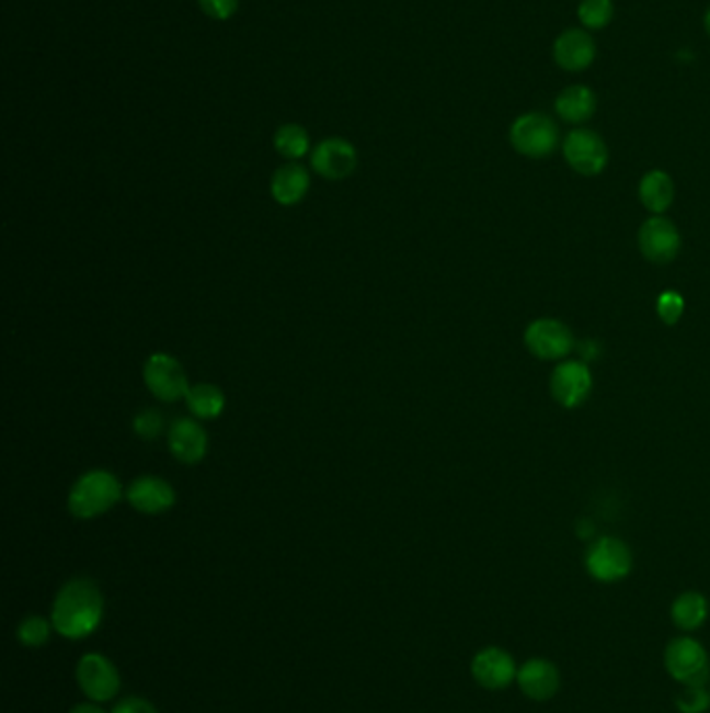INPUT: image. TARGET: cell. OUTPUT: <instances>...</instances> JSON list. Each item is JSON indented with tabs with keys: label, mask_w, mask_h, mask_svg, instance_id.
Wrapping results in <instances>:
<instances>
[{
	"label": "cell",
	"mask_w": 710,
	"mask_h": 713,
	"mask_svg": "<svg viewBox=\"0 0 710 713\" xmlns=\"http://www.w3.org/2000/svg\"><path fill=\"white\" fill-rule=\"evenodd\" d=\"M103 595L94 582L78 578L67 582L55 599L53 626L67 638H82L101 624Z\"/></svg>",
	"instance_id": "6da1fadb"
},
{
	"label": "cell",
	"mask_w": 710,
	"mask_h": 713,
	"mask_svg": "<svg viewBox=\"0 0 710 713\" xmlns=\"http://www.w3.org/2000/svg\"><path fill=\"white\" fill-rule=\"evenodd\" d=\"M122 483L106 469H92L71 486L67 507L78 520H92L106 513L122 499Z\"/></svg>",
	"instance_id": "7a4b0ae2"
},
{
	"label": "cell",
	"mask_w": 710,
	"mask_h": 713,
	"mask_svg": "<svg viewBox=\"0 0 710 713\" xmlns=\"http://www.w3.org/2000/svg\"><path fill=\"white\" fill-rule=\"evenodd\" d=\"M663 664L668 676L682 687L707 684L710 680L709 650L691 634H682L668 641Z\"/></svg>",
	"instance_id": "3957f363"
},
{
	"label": "cell",
	"mask_w": 710,
	"mask_h": 713,
	"mask_svg": "<svg viewBox=\"0 0 710 713\" xmlns=\"http://www.w3.org/2000/svg\"><path fill=\"white\" fill-rule=\"evenodd\" d=\"M633 567L631 548L615 536H603L594 541L585 551L587 574L603 585H615L626 580Z\"/></svg>",
	"instance_id": "277c9868"
},
{
	"label": "cell",
	"mask_w": 710,
	"mask_h": 713,
	"mask_svg": "<svg viewBox=\"0 0 710 713\" xmlns=\"http://www.w3.org/2000/svg\"><path fill=\"white\" fill-rule=\"evenodd\" d=\"M508 138L517 152L531 159H542L559 145V129L542 113H525L513 122Z\"/></svg>",
	"instance_id": "5b68a950"
},
{
	"label": "cell",
	"mask_w": 710,
	"mask_h": 713,
	"mask_svg": "<svg viewBox=\"0 0 710 713\" xmlns=\"http://www.w3.org/2000/svg\"><path fill=\"white\" fill-rule=\"evenodd\" d=\"M145 384L148 391L163 403L184 399L190 384L182 363L168 353H152L145 363Z\"/></svg>",
	"instance_id": "8992f818"
},
{
	"label": "cell",
	"mask_w": 710,
	"mask_h": 713,
	"mask_svg": "<svg viewBox=\"0 0 710 713\" xmlns=\"http://www.w3.org/2000/svg\"><path fill=\"white\" fill-rule=\"evenodd\" d=\"M525 347L529 353L543 361H557L569 355L575 347V338L563 321L542 317L527 326L525 330Z\"/></svg>",
	"instance_id": "52a82bcc"
},
{
	"label": "cell",
	"mask_w": 710,
	"mask_h": 713,
	"mask_svg": "<svg viewBox=\"0 0 710 713\" xmlns=\"http://www.w3.org/2000/svg\"><path fill=\"white\" fill-rule=\"evenodd\" d=\"M519 664L502 647H485L471 661L473 680L485 691H504L517 682Z\"/></svg>",
	"instance_id": "ba28073f"
},
{
	"label": "cell",
	"mask_w": 710,
	"mask_h": 713,
	"mask_svg": "<svg viewBox=\"0 0 710 713\" xmlns=\"http://www.w3.org/2000/svg\"><path fill=\"white\" fill-rule=\"evenodd\" d=\"M515 684L525 694V699H529L534 703H546V701L554 699L557 692L561 691L563 676L552 659L529 657L519 666Z\"/></svg>",
	"instance_id": "9c48e42d"
},
{
	"label": "cell",
	"mask_w": 710,
	"mask_h": 713,
	"mask_svg": "<svg viewBox=\"0 0 710 713\" xmlns=\"http://www.w3.org/2000/svg\"><path fill=\"white\" fill-rule=\"evenodd\" d=\"M564 159L582 176H598L608 163L605 140L592 129H575L564 138Z\"/></svg>",
	"instance_id": "30bf717a"
},
{
	"label": "cell",
	"mask_w": 710,
	"mask_h": 713,
	"mask_svg": "<svg viewBox=\"0 0 710 713\" xmlns=\"http://www.w3.org/2000/svg\"><path fill=\"white\" fill-rule=\"evenodd\" d=\"M638 245L648 261L668 263L679 254L682 236L673 222H668L661 215H654L640 228Z\"/></svg>",
	"instance_id": "8fae6325"
},
{
	"label": "cell",
	"mask_w": 710,
	"mask_h": 713,
	"mask_svg": "<svg viewBox=\"0 0 710 713\" xmlns=\"http://www.w3.org/2000/svg\"><path fill=\"white\" fill-rule=\"evenodd\" d=\"M592 374L589 367L582 361H564L550 378V393L559 405L566 409H575L584 405L592 393Z\"/></svg>",
	"instance_id": "7c38bea8"
},
{
	"label": "cell",
	"mask_w": 710,
	"mask_h": 713,
	"mask_svg": "<svg viewBox=\"0 0 710 713\" xmlns=\"http://www.w3.org/2000/svg\"><path fill=\"white\" fill-rule=\"evenodd\" d=\"M168 444L178 462L198 463L209 451L207 430L196 418H180L169 426Z\"/></svg>",
	"instance_id": "4fadbf2b"
},
{
	"label": "cell",
	"mask_w": 710,
	"mask_h": 713,
	"mask_svg": "<svg viewBox=\"0 0 710 713\" xmlns=\"http://www.w3.org/2000/svg\"><path fill=\"white\" fill-rule=\"evenodd\" d=\"M356 150L344 138H328L319 143L311 155L313 169L325 180H344L356 169Z\"/></svg>",
	"instance_id": "5bb4252c"
},
{
	"label": "cell",
	"mask_w": 710,
	"mask_h": 713,
	"mask_svg": "<svg viewBox=\"0 0 710 713\" xmlns=\"http://www.w3.org/2000/svg\"><path fill=\"white\" fill-rule=\"evenodd\" d=\"M127 501L129 505L147 516H159L165 513L175 505V490L173 486L157 478V476H140L127 486Z\"/></svg>",
	"instance_id": "9a60e30c"
},
{
	"label": "cell",
	"mask_w": 710,
	"mask_h": 713,
	"mask_svg": "<svg viewBox=\"0 0 710 713\" xmlns=\"http://www.w3.org/2000/svg\"><path fill=\"white\" fill-rule=\"evenodd\" d=\"M78 682L94 701H108L119 689V674L101 655H85L78 666Z\"/></svg>",
	"instance_id": "2e32d148"
},
{
	"label": "cell",
	"mask_w": 710,
	"mask_h": 713,
	"mask_svg": "<svg viewBox=\"0 0 710 713\" xmlns=\"http://www.w3.org/2000/svg\"><path fill=\"white\" fill-rule=\"evenodd\" d=\"M596 57L594 38L582 30H566L554 43V61L566 71H584Z\"/></svg>",
	"instance_id": "e0dca14e"
},
{
	"label": "cell",
	"mask_w": 710,
	"mask_h": 713,
	"mask_svg": "<svg viewBox=\"0 0 710 713\" xmlns=\"http://www.w3.org/2000/svg\"><path fill=\"white\" fill-rule=\"evenodd\" d=\"M668 615L675 629L691 634L707 624L710 615L709 599L698 590H686L673 599Z\"/></svg>",
	"instance_id": "ac0fdd59"
},
{
	"label": "cell",
	"mask_w": 710,
	"mask_h": 713,
	"mask_svg": "<svg viewBox=\"0 0 710 713\" xmlns=\"http://www.w3.org/2000/svg\"><path fill=\"white\" fill-rule=\"evenodd\" d=\"M309 189H311V176L298 163L282 166L273 173L272 196L275 203L284 207H293L296 203H300L307 196Z\"/></svg>",
	"instance_id": "d6986e66"
},
{
	"label": "cell",
	"mask_w": 710,
	"mask_h": 713,
	"mask_svg": "<svg viewBox=\"0 0 710 713\" xmlns=\"http://www.w3.org/2000/svg\"><path fill=\"white\" fill-rule=\"evenodd\" d=\"M557 113L569 124H584L596 111V94L587 86H569L557 99Z\"/></svg>",
	"instance_id": "ffe728a7"
},
{
	"label": "cell",
	"mask_w": 710,
	"mask_h": 713,
	"mask_svg": "<svg viewBox=\"0 0 710 713\" xmlns=\"http://www.w3.org/2000/svg\"><path fill=\"white\" fill-rule=\"evenodd\" d=\"M673 199H675V184L671 176L661 169L648 171L640 182V201L644 203V207L652 211L654 215H661L673 205Z\"/></svg>",
	"instance_id": "44dd1931"
},
{
	"label": "cell",
	"mask_w": 710,
	"mask_h": 713,
	"mask_svg": "<svg viewBox=\"0 0 710 713\" xmlns=\"http://www.w3.org/2000/svg\"><path fill=\"white\" fill-rule=\"evenodd\" d=\"M184 400L188 405L190 414L196 420H215L226 411L224 391L219 386H215V384H209V382L190 386Z\"/></svg>",
	"instance_id": "7402d4cb"
},
{
	"label": "cell",
	"mask_w": 710,
	"mask_h": 713,
	"mask_svg": "<svg viewBox=\"0 0 710 713\" xmlns=\"http://www.w3.org/2000/svg\"><path fill=\"white\" fill-rule=\"evenodd\" d=\"M273 145H275V150L282 157L296 161V159H300V157H305L309 152L311 140H309V134H307L305 127L288 124V126H282L275 132Z\"/></svg>",
	"instance_id": "603a6c76"
},
{
	"label": "cell",
	"mask_w": 710,
	"mask_h": 713,
	"mask_svg": "<svg viewBox=\"0 0 710 713\" xmlns=\"http://www.w3.org/2000/svg\"><path fill=\"white\" fill-rule=\"evenodd\" d=\"M612 0H582L577 15L587 30H603L612 20Z\"/></svg>",
	"instance_id": "cb8c5ba5"
},
{
	"label": "cell",
	"mask_w": 710,
	"mask_h": 713,
	"mask_svg": "<svg viewBox=\"0 0 710 713\" xmlns=\"http://www.w3.org/2000/svg\"><path fill=\"white\" fill-rule=\"evenodd\" d=\"M675 708L679 713H707L710 710V691L707 684L682 687L675 697Z\"/></svg>",
	"instance_id": "d4e9b609"
},
{
	"label": "cell",
	"mask_w": 710,
	"mask_h": 713,
	"mask_svg": "<svg viewBox=\"0 0 710 713\" xmlns=\"http://www.w3.org/2000/svg\"><path fill=\"white\" fill-rule=\"evenodd\" d=\"M163 430H165V421H163V416L157 409H142V411L136 414V418H134V432L142 441H154V439H159Z\"/></svg>",
	"instance_id": "484cf974"
},
{
	"label": "cell",
	"mask_w": 710,
	"mask_h": 713,
	"mask_svg": "<svg viewBox=\"0 0 710 713\" xmlns=\"http://www.w3.org/2000/svg\"><path fill=\"white\" fill-rule=\"evenodd\" d=\"M684 309H686V301H684L682 294L675 293V291H665L656 301L659 317L667 326H675L679 321V317L684 315Z\"/></svg>",
	"instance_id": "4316f807"
},
{
	"label": "cell",
	"mask_w": 710,
	"mask_h": 713,
	"mask_svg": "<svg viewBox=\"0 0 710 713\" xmlns=\"http://www.w3.org/2000/svg\"><path fill=\"white\" fill-rule=\"evenodd\" d=\"M50 626L43 618H27L20 626V638L27 647H41L48 641Z\"/></svg>",
	"instance_id": "83f0119b"
},
{
	"label": "cell",
	"mask_w": 710,
	"mask_h": 713,
	"mask_svg": "<svg viewBox=\"0 0 710 713\" xmlns=\"http://www.w3.org/2000/svg\"><path fill=\"white\" fill-rule=\"evenodd\" d=\"M203 11L213 18V20H230L231 15L238 9V0H198Z\"/></svg>",
	"instance_id": "f1b7e54d"
},
{
	"label": "cell",
	"mask_w": 710,
	"mask_h": 713,
	"mask_svg": "<svg viewBox=\"0 0 710 713\" xmlns=\"http://www.w3.org/2000/svg\"><path fill=\"white\" fill-rule=\"evenodd\" d=\"M113 713H157V710L145 699H126L113 710Z\"/></svg>",
	"instance_id": "f546056e"
},
{
	"label": "cell",
	"mask_w": 710,
	"mask_h": 713,
	"mask_svg": "<svg viewBox=\"0 0 710 713\" xmlns=\"http://www.w3.org/2000/svg\"><path fill=\"white\" fill-rule=\"evenodd\" d=\"M71 713H105L101 708H96V705H78L76 710Z\"/></svg>",
	"instance_id": "4dcf8cb0"
},
{
	"label": "cell",
	"mask_w": 710,
	"mask_h": 713,
	"mask_svg": "<svg viewBox=\"0 0 710 713\" xmlns=\"http://www.w3.org/2000/svg\"><path fill=\"white\" fill-rule=\"evenodd\" d=\"M705 25H707V32H709L710 36V9L707 11V18H705Z\"/></svg>",
	"instance_id": "1f68e13d"
}]
</instances>
